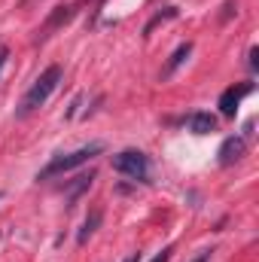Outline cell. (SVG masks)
<instances>
[{
  "instance_id": "6da1fadb",
  "label": "cell",
  "mask_w": 259,
  "mask_h": 262,
  "mask_svg": "<svg viewBox=\"0 0 259 262\" xmlns=\"http://www.w3.org/2000/svg\"><path fill=\"white\" fill-rule=\"evenodd\" d=\"M61 67L58 64H49L37 79H34V85L25 92V98H21V104H18V116H28V113H34L37 107H43L49 98H52V92L58 89V82H61Z\"/></svg>"
},
{
  "instance_id": "7a4b0ae2",
  "label": "cell",
  "mask_w": 259,
  "mask_h": 262,
  "mask_svg": "<svg viewBox=\"0 0 259 262\" xmlns=\"http://www.w3.org/2000/svg\"><path fill=\"white\" fill-rule=\"evenodd\" d=\"M101 152H104V143H89V146H79V149H73V152H61V156H55V159L40 171V180H49V177H55V174H67V171H73V168L92 162V159L101 156Z\"/></svg>"
},
{
  "instance_id": "3957f363",
  "label": "cell",
  "mask_w": 259,
  "mask_h": 262,
  "mask_svg": "<svg viewBox=\"0 0 259 262\" xmlns=\"http://www.w3.org/2000/svg\"><path fill=\"white\" fill-rule=\"evenodd\" d=\"M113 171L125 174L131 180H146L149 177V159L140 149H122L113 156Z\"/></svg>"
},
{
  "instance_id": "277c9868",
  "label": "cell",
  "mask_w": 259,
  "mask_h": 262,
  "mask_svg": "<svg viewBox=\"0 0 259 262\" xmlns=\"http://www.w3.org/2000/svg\"><path fill=\"white\" fill-rule=\"evenodd\" d=\"M250 92H253V85H250V82L226 89V92L220 95V113H223V116H235V110H238L241 98H244V95H250Z\"/></svg>"
},
{
  "instance_id": "5b68a950",
  "label": "cell",
  "mask_w": 259,
  "mask_h": 262,
  "mask_svg": "<svg viewBox=\"0 0 259 262\" xmlns=\"http://www.w3.org/2000/svg\"><path fill=\"white\" fill-rule=\"evenodd\" d=\"M244 149H247L244 137H226L223 146H220V162H223V165H232V162H238V159L244 156Z\"/></svg>"
},
{
  "instance_id": "8992f818",
  "label": "cell",
  "mask_w": 259,
  "mask_h": 262,
  "mask_svg": "<svg viewBox=\"0 0 259 262\" xmlns=\"http://www.w3.org/2000/svg\"><path fill=\"white\" fill-rule=\"evenodd\" d=\"M70 15H73V9H70V6H58V9H55V12L49 15V21L43 25V31L37 34V43H43V40H46V37H49V34H52V31H55L58 25H64Z\"/></svg>"
},
{
  "instance_id": "52a82bcc",
  "label": "cell",
  "mask_w": 259,
  "mask_h": 262,
  "mask_svg": "<svg viewBox=\"0 0 259 262\" xmlns=\"http://www.w3.org/2000/svg\"><path fill=\"white\" fill-rule=\"evenodd\" d=\"M186 125H189L192 134H210V131L217 128V119H213L210 113H192Z\"/></svg>"
},
{
  "instance_id": "ba28073f",
  "label": "cell",
  "mask_w": 259,
  "mask_h": 262,
  "mask_svg": "<svg viewBox=\"0 0 259 262\" xmlns=\"http://www.w3.org/2000/svg\"><path fill=\"white\" fill-rule=\"evenodd\" d=\"M189 52H192V43H180V46L174 49V55H171V61L165 64V76H171V73H174L177 67L183 64V61L189 58Z\"/></svg>"
},
{
  "instance_id": "9c48e42d",
  "label": "cell",
  "mask_w": 259,
  "mask_h": 262,
  "mask_svg": "<svg viewBox=\"0 0 259 262\" xmlns=\"http://www.w3.org/2000/svg\"><path fill=\"white\" fill-rule=\"evenodd\" d=\"M98 223H101V213L95 210V213H92V216H89V220L82 223V229H79V244H85V241L92 238V232L98 229Z\"/></svg>"
},
{
  "instance_id": "30bf717a",
  "label": "cell",
  "mask_w": 259,
  "mask_h": 262,
  "mask_svg": "<svg viewBox=\"0 0 259 262\" xmlns=\"http://www.w3.org/2000/svg\"><path fill=\"white\" fill-rule=\"evenodd\" d=\"M168 259H171V247H165L162 253H156V256H153L149 262H168Z\"/></svg>"
},
{
  "instance_id": "8fae6325",
  "label": "cell",
  "mask_w": 259,
  "mask_h": 262,
  "mask_svg": "<svg viewBox=\"0 0 259 262\" xmlns=\"http://www.w3.org/2000/svg\"><path fill=\"white\" fill-rule=\"evenodd\" d=\"M6 61H9V49H6V46H0V76H3V67H6Z\"/></svg>"
},
{
  "instance_id": "7c38bea8",
  "label": "cell",
  "mask_w": 259,
  "mask_h": 262,
  "mask_svg": "<svg viewBox=\"0 0 259 262\" xmlns=\"http://www.w3.org/2000/svg\"><path fill=\"white\" fill-rule=\"evenodd\" d=\"M250 67H253V70L259 67V49H250Z\"/></svg>"
},
{
  "instance_id": "4fadbf2b",
  "label": "cell",
  "mask_w": 259,
  "mask_h": 262,
  "mask_svg": "<svg viewBox=\"0 0 259 262\" xmlns=\"http://www.w3.org/2000/svg\"><path fill=\"white\" fill-rule=\"evenodd\" d=\"M125 262H140V253H131V256H128Z\"/></svg>"
},
{
  "instance_id": "5bb4252c",
  "label": "cell",
  "mask_w": 259,
  "mask_h": 262,
  "mask_svg": "<svg viewBox=\"0 0 259 262\" xmlns=\"http://www.w3.org/2000/svg\"><path fill=\"white\" fill-rule=\"evenodd\" d=\"M0 198H3V192H0Z\"/></svg>"
}]
</instances>
